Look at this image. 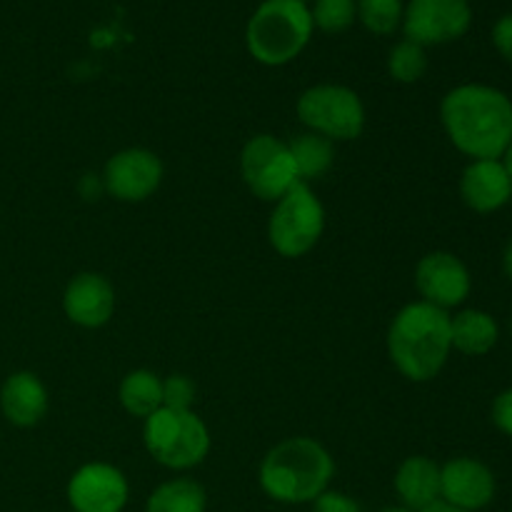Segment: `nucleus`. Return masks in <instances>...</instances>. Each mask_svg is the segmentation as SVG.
Here are the masks:
<instances>
[{
    "label": "nucleus",
    "instance_id": "obj_1",
    "mask_svg": "<svg viewBox=\"0 0 512 512\" xmlns=\"http://www.w3.org/2000/svg\"><path fill=\"white\" fill-rule=\"evenodd\" d=\"M440 123L470 160H500L512 140V98L488 83H463L440 100Z\"/></svg>",
    "mask_w": 512,
    "mask_h": 512
},
{
    "label": "nucleus",
    "instance_id": "obj_2",
    "mask_svg": "<svg viewBox=\"0 0 512 512\" xmlns=\"http://www.w3.org/2000/svg\"><path fill=\"white\" fill-rule=\"evenodd\" d=\"M390 363L410 383H430L443 373L453 355L450 313L415 300L400 308L388 328Z\"/></svg>",
    "mask_w": 512,
    "mask_h": 512
},
{
    "label": "nucleus",
    "instance_id": "obj_3",
    "mask_svg": "<svg viewBox=\"0 0 512 512\" xmlns=\"http://www.w3.org/2000/svg\"><path fill=\"white\" fill-rule=\"evenodd\" d=\"M335 460L315 438H288L265 453L258 483L270 500L283 505H305L330 488Z\"/></svg>",
    "mask_w": 512,
    "mask_h": 512
},
{
    "label": "nucleus",
    "instance_id": "obj_4",
    "mask_svg": "<svg viewBox=\"0 0 512 512\" xmlns=\"http://www.w3.org/2000/svg\"><path fill=\"white\" fill-rule=\"evenodd\" d=\"M310 5L300 0H263L245 25V48L268 68L288 65L313 38Z\"/></svg>",
    "mask_w": 512,
    "mask_h": 512
},
{
    "label": "nucleus",
    "instance_id": "obj_5",
    "mask_svg": "<svg viewBox=\"0 0 512 512\" xmlns=\"http://www.w3.org/2000/svg\"><path fill=\"white\" fill-rule=\"evenodd\" d=\"M143 443L155 463L185 473L208 458L210 430L195 410H155L143 420Z\"/></svg>",
    "mask_w": 512,
    "mask_h": 512
},
{
    "label": "nucleus",
    "instance_id": "obj_6",
    "mask_svg": "<svg viewBox=\"0 0 512 512\" xmlns=\"http://www.w3.org/2000/svg\"><path fill=\"white\" fill-rule=\"evenodd\" d=\"M325 233V208L308 183L290 188L268 218V243L280 258H303Z\"/></svg>",
    "mask_w": 512,
    "mask_h": 512
},
{
    "label": "nucleus",
    "instance_id": "obj_7",
    "mask_svg": "<svg viewBox=\"0 0 512 512\" xmlns=\"http://www.w3.org/2000/svg\"><path fill=\"white\" fill-rule=\"evenodd\" d=\"M298 120L310 130L333 143H348L363 135L365 105L348 85L318 83L303 90L295 103Z\"/></svg>",
    "mask_w": 512,
    "mask_h": 512
},
{
    "label": "nucleus",
    "instance_id": "obj_8",
    "mask_svg": "<svg viewBox=\"0 0 512 512\" xmlns=\"http://www.w3.org/2000/svg\"><path fill=\"white\" fill-rule=\"evenodd\" d=\"M240 173L250 193L265 203H278L290 188L300 183L288 143L268 133L253 135L243 145Z\"/></svg>",
    "mask_w": 512,
    "mask_h": 512
},
{
    "label": "nucleus",
    "instance_id": "obj_9",
    "mask_svg": "<svg viewBox=\"0 0 512 512\" xmlns=\"http://www.w3.org/2000/svg\"><path fill=\"white\" fill-rule=\"evenodd\" d=\"M473 25L470 0H408L403 10V33L413 43L430 45L455 43Z\"/></svg>",
    "mask_w": 512,
    "mask_h": 512
},
{
    "label": "nucleus",
    "instance_id": "obj_10",
    "mask_svg": "<svg viewBox=\"0 0 512 512\" xmlns=\"http://www.w3.org/2000/svg\"><path fill=\"white\" fill-rule=\"evenodd\" d=\"M163 160L148 148H125L110 155L103 168V188L120 203H143L158 193L163 183Z\"/></svg>",
    "mask_w": 512,
    "mask_h": 512
},
{
    "label": "nucleus",
    "instance_id": "obj_11",
    "mask_svg": "<svg viewBox=\"0 0 512 512\" xmlns=\"http://www.w3.org/2000/svg\"><path fill=\"white\" fill-rule=\"evenodd\" d=\"M415 290L420 293L423 303L450 313L470 298L473 275L455 253L433 250V253L423 255L415 265Z\"/></svg>",
    "mask_w": 512,
    "mask_h": 512
},
{
    "label": "nucleus",
    "instance_id": "obj_12",
    "mask_svg": "<svg viewBox=\"0 0 512 512\" xmlns=\"http://www.w3.org/2000/svg\"><path fill=\"white\" fill-rule=\"evenodd\" d=\"M68 505L73 512H123L130 498L128 478L110 463H85L70 475Z\"/></svg>",
    "mask_w": 512,
    "mask_h": 512
},
{
    "label": "nucleus",
    "instance_id": "obj_13",
    "mask_svg": "<svg viewBox=\"0 0 512 512\" xmlns=\"http://www.w3.org/2000/svg\"><path fill=\"white\" fill-rule=\"evenodd\" d=\"M495 495H498V480L483 460L460 455L440 465V500L443 503L468 512H480L493 505Z\"/></svg>",
    "mask_w": 512,
    "mask_h": 512
},
{
    "label": "nucleus",
    "instance_id": "obj_14",
    "mask_svg": "<svg viewBox=\"0 0 512 512\" xmlns=\"http://www.w3.org/2000/svg\"><path fill=\"white\" fill-rule=\"evenodd\" d=\"M65 318L85 330H98L115 313V288L105 275L78 273L63 293Z\"/></svg>",
    "mask_w": 512,
    "mask_h": 512
},
{
    "label": "nucleus",
    "instance_id": "obj_15",
    "mask_svg": "<svg viewBox=\"0 0 512 512\" xmlns=\"http://www.w3.org/2000/svg\"><path fill=\"white\" fill-rule=\"evenodd\" d=\"M460 200L478 215H493L512 200V180L500 160H470L460 173Z\"/></svg>",
    "mask_w": 512,
    "mask_h": 512
},
{
    "label": "nucleus",
    "instance_id": "obj_16",
    "mask_svg": "<svg viewBox=\"0 0 512 512\" xmlns=\"http://www.w3.org/2000/svg\"><path fill=\"white\" fill-rule=\"evenodd\" d=\"M50 398L43 380L30 370L8 375L0 388V410L15 428H33L48 415Z\"/></svg>",
    "mask_w": 512,
    "mask_h": 512
},
{
    "label": "nucleus",
    "instance_id": "obj_17",
    "mask_svg": "<svg viewBox=\"0 0 512 512\" xmlns=\"http://www.w3.org/2000/svg\"><path fill=\"white\" fill-rule=\"evenodd\" d=\"M395 493L400 505L420 512L440 500V465L428 455H410L395 470Z\"/></svg>",
    "mask_w": 512,
    "mask_h": 512
},
{
    "label": "nucleus",
    "instance_id": "obj_18",
    "mask_svg": "<svg viewBox=\"0 0 512 512\" xmlns=\"http://www.w3.org/2000/svg\"><path fill=\"white\" fill-rule=\"evenodd\" d=\"M500 340V325L495 315L480 308H465L450 315V343L453 350L468 358H483L493 353Z\"/></svg>",
    "mask_w": 512,
    "mask_h": 512
},
{
    "label": "nucleus",
    "instance_id": "obj_19",
    "mask_svg": "<svg viewBox=\"0 0 512 512\" xmlns=\"http://www.w3.org/2000/svg\"><path fill=\"white\" fill-rule=\"evenodd\" d=\"M118 400L123 410L133 418H150L163 408V378L153 370H130L118 385Z\"/></svg>",
    "mask_w": 512,
    "mask_h": 512
},
{
    "label": "nucleus",
    "instance_id": "obj_20",
    "mask_svg": "<svg viewBox=\"0 0 512 512\" xmlns=\"http://www.w3.org/2000/svg\"><path fill=\"white\" fill-rule=\"evenodd\" d=\"M290 155L295 160V170H298L300 183H313V180L323 178L335 163V143L333 140L323 138L318 133H305L293 135V140H288Z\"/></svg>",
    "mask_w": 512,
    "mask_h": 512
},
{
    "label": "nucleus",
    "instance_id": "obj_21",
    "mask_svg": "<svg viewBox=\"0 0 512 512\" xmlns=\"http://www.w3.org/2000/svg\"><path fill=\"white\" fill-rule=\"evenodd\" d=\"M208 493L193 478H173L160 483L148 495L145 512H205Z\"/></svg>",
    "mask_w": 512,
    "mask_h": 512
},
{
    "label": "nucleus",
    "instance_id": "obj_22",
    "mask_svg": "<svg viewBox=\"0 0 512 512\" xmlns=\"http://www.w3.org/2000/svg\"><path fill=\"white\" fill-rule=\"evenodd\" d=\"M388 73L395 83L413 85L428 73V53L413 40H400L388 53Z\"/></svg>",
    "mask_w": 512,
    "mask_h": 512
},
{
    "label": "nucleus",
    "instance_id": "obj_23",
    "mask_svg": "<svg viewBox=\"0 0 512 512\" xmlns=\"http://www.w3.org/2000/svg\"><path fill=\"white\" fill-rule=\"evenodd\" d=\"M358 20L375 35H393L403 25V0H355Z\"/></svg>",
    "mask_w": 512,
    "mask_h": 512
},
{
    "label": "nucleus",
    "instance_id": "obj_24",
    "mask_svg": "<svg viewBox=\"0 0 512 512\" xmlns=\"http://www.w3.org/2000/svg\"><path fill=\"white\" fill-rule=\"evenodd\" d=\"M313 25L328 35L345 33L358 20V3L355 0H313Z\"/></svg>",
    "mask_w": 512,
    "mask_h": 512
},
{
    "label": "nucleus",
    "instance_id": "obj_25",
    "mask_svg": "<svg viewBox=\"0 0 512 512\" xmlns=\"http://www.w3.org/2000/svg\"><path fill=\"white\" fill-rule=\"evenodd\" d=\"M195 383L188 375H168L163 380V408L193 410Z\"/></svg>",
    "mask_w": 512,
    "mask_h": 512
},
{
    "label": "nucleus",
    "instance_id": "obj_26",
    "mask_svg": "<svg viewBox=\"0 0 512 512\" xmlns=\"http://www.w3.org/2000/svg\"><path fill=\"white\" fill-rule=\"evenodd\" d=\"M310 505H313V512H363L358 500L350 498L348 493H340V490L330 488Z\"/></svg>",
    "mask_w": 512,
    "mask_h": 512
},
{
    "label": "nucleus",
    "instance_id": "obj_27",
    "mask_svg": "<svg viewBox=\"0 0 512 512\" xmlns=\"http://www.w3.org/2000/svg\"><path fill=\"white\" fill-rule=\"evenodd\" d=\"M490 420H493V425L500 433L512 438V388L500 390L495 395L493 408H490Z\"/></svg>",
    "mask_w": 512,
    "mask_h": 512
},
{
    "label": "nucleus",
    "instance_id": "obj_28",
    "mask_svg": "<svg viewBox=\"0 0 512 512\" xmlns=\"http://www.w3.org/2000/svg\"><path fill=\"white\" fill-rule=\"evenodd\" d=\"M490 38H493V48L498 50L500 58L512 65V13L500 15V18L495 20Z\"/></svg>",
    "mask_w": 512,
    "mask_h": 512
},
{
    "label": "nucleus",
    "instance_id": "obj_29",
    "mask_svg": "<svg viewBox=\"0 0 512 512\" xmlns=\"http://www.w3.org/2000/svg\"><path fill=\"white\" fill-rule=\"evenodd\" d=\"M500 265H503L505 278H508L512 283V238L508 240V245L503 248V258H500Z\"/></svg>",
    "mask_w": 512,
    "mask_h": 512
},
{
    "label": "nucleus",
    "instance_id": "obj_30",
    "mask_svg": "<svg viewBox=\"0 0 512 512\" xmlns=\"http://www.w3.org/2000/svg\"><path fill=\"white\" fill-rule=\"evenodd\" d=\"M420 512H468V510H460V508H453V505L443 503V500H438V503H433L430 508L420 510Z\"/></svg>",
    "mask_w": 512,
    "mask_h": 512
},
{
    "label": "nucleus",
    "instance_id": "obj_31",
    "mask_svg": "<svg viewBox=\"0 0 512 512\" xmlns=\"http://www.w3.org/2000/svg\"><path fill=\"white\" fill-rule=\"evenodd\" d=\"M500 163L505 165V170H508V175H510V180H512V140H510L508 148H505V153H503V158H500Z\"/></svg>",
    "mask_w": 512,
    "mask_h": 512
},
{
    "label": "nucleus",
    "instance_id": "obj_32",
    "mask_svg": "<svg viewBox=\"0 0 512 512\" xmlns=\"http://www.w3.org/2000/svg\"><path fill=\"white\" fill-rule=\"evenodd\" d=\"M380 512H415V510L405 508V505H390V508H385V510H380Z\"/></svg>",
    "mask_w": 512,
    "mask_h": 512
},
{
    "label": "nucleus",
    "instance_id": "obj_33",
    "mask_svg": "<svg viewBox=\"0 0 512 512\" xmlns=\"http://www.w3.org/2000/svg\"><path fill=\"white\" fill-rule=\"evenodd\" d=\"M300 3H310V0H300Z\"/></svg>",
    "mask_w": 512,
    "mask_h": 512
}]
</instances>
